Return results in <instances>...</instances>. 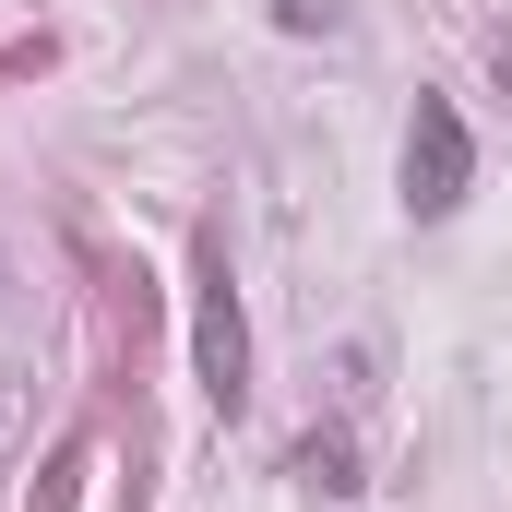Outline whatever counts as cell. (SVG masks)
I'll return each mask as SVG.
<instances>
[{
    "label": "cell",
    "mask_w": 512,
    "mask_h": 512,
    "mask_svg": "<svg viewBox=\"0 0 512 512\" xmlns=\"http://www.w3.org/2000/svg\"><path fill=\"white\" fill-rule=\"evenodd\" d=\"M465 179H477L465 108H453V96H417V120H405V215H417V227H441V215L465 203Z\"/></svg>",
    "instance_id": "1"
},
{
    "label": "cell",
    "mask_w": 512,
    "mask_h": 512,
    "mask_svg": "<svg viewBox=\"0 0 512 512\" xmlns=\"http://www.w3.org/2000/svg\"><path fill=\"white\" fill-rule=\"evenodd\" d=\"M191 370H203V393L239 417L251 405V322H239V286H227V262L203 274V310H191Z\"/></svg>",
    "instance_id": "2"
},
{
    "label": "cell",
    "mask_w": 512,
    "mask_h": 512,
    "mask_svg": "<svg viewBox=\"0 0 512 512\" xmlns=\"http://www.w3.org/2000/svg\"><path fill=\"white\" fill-rule=\"evenodd\" d=\"M298 477H310V489H334V501H346V489H358V453H346V441H310V453H298Z\"/></svg>",
    "instance_id": "3"
},
{
    "label": "cell",
    "mask_w": 512,
    "mask_h": 512,
    "mask_svg": "<svg viewBox=\"0 0 512 512\" xmlns=\"http://www.w3.org/2000/svg\"><path fill=\"white\" fill-rule=\"evenodd\" d=\"M274 24H286V36H310V24H334V0H274Z\"/></svg>",
    "instance_id": "4"
},
{
    "label": "cell",
    "mask_w": 512,
    "mask_h": 512,
    "mask_svg": "<svg viewBox=\"0 0 512 512\" xmlns=\"http://www.w3.org/2000/svg\"><path fill=\"white\" fill-rule=\"evenodd\" d=\"M501 96H512V36H501Z\"/></svg>",
    "instance_id": "5"
}]
</instances>
